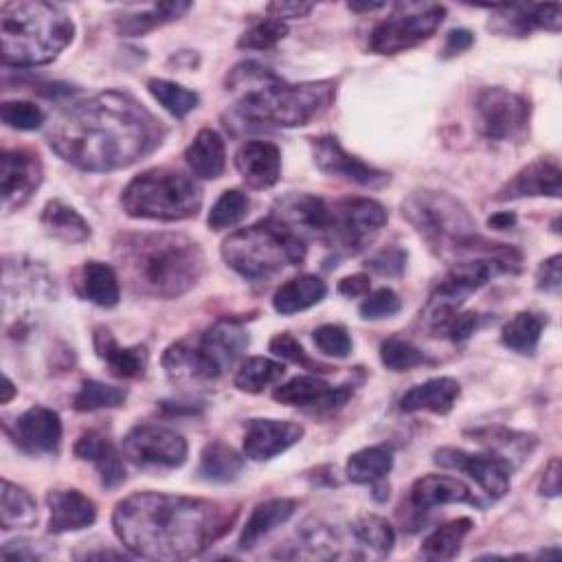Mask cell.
<instances>
[{
    "label": "cell",
    "mask_w": 562,
    "mask_h": 562,
    "mask_svg": "<svg viewBox=\"0 0 562 562\" xmlns=\"http://www.w3.org/2000/svg\"><path fill=\"white\" fill-rule=\"evenodd\" d=\"M167 130L136 97L105 90L70 105L48 127L50 149L83 171H114L149 156Z\"/></svg>",
    "instance_id": "1"
},
{
    "label": "cell",
    "mask_w": 562,
    "mask_h": 562,
    "mask_svg": "<svg viewBox=\"0 0 562 562\" xmlns=\"http://www.w3.org/2000/svg\"><path fill=\"white\" fill-rule=\"evenodd\" d=\"M235 516V509L209 498L136 492L114 507L112 527L134 555L189 560L222 538Z\"/></svg>",
    "instance_id": "2"
},
{
    "label": "cell",
    "mask_w": 562,
    "mask_h": 562,
    "mask_svg": "<svg viewBox=\"0 0 562 562\" xmlns=\"http://www.w3.org/2000/svg\"><path fill=\"white\" fill-rule=\"evenodd\" d=\"M114 257L127 285L151 299H178L204 272L200 244L182 233H121Z\"/></svg>",
    "instance_id": "3"
},
{
    "label": "cell",
    "mask_w": 562,
    "mask_h": 562,
    "mask_svg": "<svg viewBox=\"0 0 562 562\" xmlns=\"http://www.w3.org/2000/svg\"><path fill=\"white\" fill-rule=\"evenodd\" d=\"M226 83L231 88H244L235 114L248 125L266 127L307 125L327 112L336 97V83L329 79L285 83L255 61L233 68Z\"/></svg>",
    "instance_id": "4"
},
{
    "label": "cell",
    "mask_w": 562,
    "mask_h": 562,
    "mask_svg": "<svg viewBox=\"0 0 562 562\" xmlns=\"http://www.w3.org/2000/svg\"><path fill=\"white\" fill-rule=\"evenodd\" d=\"M402 217L426 239L441 259L492 257L507 270L520 268V252L512 246L485 239L468 209L446 191L419 189L402 202Z\"/></svg>",
    "instance_id": "5"
},
{
    "label": "cell",
    "mask_w": 562,
    "mask_h": 562,
    "mask_svg": "<svg viewBox=\"0 0 562 562\" xmlns=\"http://www.w3.org/2000/svg\"><path fill=\"white\" fill-rule=\"evenodd\" d=\"M72 35L75 24L59 4L44 0H13L0 7L4 66H44L72 42Z\"/></svg>",
    "instance_id": "6"
},
{
    "label": "cell",
    "mask_w": 562,
    "mask_h": 562,
    "mask_svg": "<svg viewBox=\"0 0 562 562\" xmlns=\"http://www.w3.org/2000/svg\"><path fill=\"white\" fill-rule=\"evenodd\" d=\"M307 244L272 217L231 233L222 244V257L237 274L261 281L305 259Z\"/></svg>",
    "instance_id": "7"
},
{
    "label": "cell",
    "mask_w": 562,
    "mask_h": 562,
    "mask_svg": "<svg viewBox=\"0 0 562 562\" xmlns=\"http://www.w3.org/2000/svg\"><path fill=\"white\" fill-rule=\"evenodd\" d=\"M121 204L130 217L178 222L198 215L202 189L184 171L154 167L127 182L121 193Z\"/></svg>",
    "instance_id": "8"
},
{
    "label": "cell",
    "mask_w": 562,
    "mask_h": 562,
    "mask_svg": "<svg viewBox=\"0 0 562 562\" xmlns=\"http://www.w3.org/2000/svg\"><path fill=\"white\" fill-rule=\"evenodd\" d=\"M384 224L386 211L380 202L371 198H345L329 204L321 239L336 255L349 257L362 252Z\"/></svg>",
    "instance_id": "9"
},
{
    "label": "cell",
    "mask_w": 562,
    "mask_h": 562,
    "mask_svg": "<svg viewBox=\"0 0 562 562\" xmlns=\"http://www.w3.org/2000/svg\"><path fill=\"white\" fill-rule=\"evenodd\" d=\"M441 4H397L395 13L378 22L369 33V48L378 55H395L428 40L443 22Z\"/></svg>",
    "instance_id": "10"
},
{
    "label": "cell",
    "mask_w": 562,
    "mask_h": 562,
    "mask_svg": "<svg viewBox=\"0 0 562 562\" xmlns=\"http://www.w3.org/2000/svg\"><path fill=\"white\" fill-rule=\"evenodd\" d=\"M529 121L525 97L505 88H483L474 99L476 130L490 140H512L520 136Z\"/></svg>",
    "instance_id": "11"
},
{
    "label": "cell",
    "mask_w": 562,
    "mask_h": 562,
    "mask_svg": "<svg viewBox=\"0 0 562 562\" xmlns=\"http://www.w3.org/2000/svg\"><path fill=\"white\" fill-rule=\"evenodd\" d=\"M187 452L184 437L167 426L138 424L123 437V454L140 468H180L187 461Z\"/></svg>",
    "instance_id": "12"
},
{
    "label": "cell",
    "mask_w": 562,
    "mask_h": 562,
    "mask_svg": "<svg viewBox=\"0 0 562 562\" xmlns=\"http://www.w3.org/2000/svg\"><path fill=\"white\" fill-rule=\"evenodd\" d=\"M496 272H509L501 261L492 257H472L452 261L450 270L437 283L426 301L424 310L461 307V303L476 290H481Z\"/></svg>",
    "instance_id": "13"
},
{
    "label": "cell",
    "mask_w": 562,
    "mask_h": 562,
    "mask_svg": "<svg viewBox=\"0 0 562 562\" xmlns=\"http://www.w3.org/2000/svg\"><path fill=\"white\" fill-rule=\"evenodd\" d=\"M432 461L441 468H450V470H459L465 472L470 479H474L492 498H503L509 492L512 485V465L494 454V452H485V454H474V452H465L461 448H452V446H443L437 448L432 454Z\"/></svg>",
    "instance_id": "14"
},
{
    "label": "cell",
    "mask_w": 562,
    "mask_h": 562,
    "mask_svg": "<svg viewBox=\"0 0 562 562\" xmlns=\"http://www.w3.org/2000/svg\"><path fill=\"white\" fill-rule=\"evenodd\" d=\"M312 145V156H314V165L318 167V171H323L325 176H334V178H342L349 180L353 184L360 187H369V189H378L384 187L389 182V173L347 154L342 149V145L334 138V136H318L310 140Z\"/></svg>",
    "instance_id": "15"
},
{
    "label": "cell",
    "mask_w": 562,
    "mask_h": 562,
    "mask_svg": "<svg viewBox=\"0 0 562 562\" xmlns=\"http://www.w3.org/2000/svg\"><path fill=\"white\" fill-rule=\"evenodd\" d=\"M0 191L4 211L24 206L42 182V162L29 149H4L0 160Z\"/></svg>",
    "instance_id": "16"
},
{
    "label": "cell",
    "mask_w": 562,
    "mask_h": 562,
    "mask_svg": "<svg viewBox=\"0 0 562 562\" xmlns=\"http://www.w3.org/2000/svg\"><path fill=\"white\" fill-rule=\"evenodd\" d=\"M351 395V384L329 386L316 375H296L285 384H279L272 393V397L285 406H299L314 413H331L345 406Z\"/></svg>",
    "instance_id": "17"
},
{
    "label": "cell",
    "mask_w": 562,
    "mask_h": 562,
    "mask_svg": "<svg viewBox=\"0 0 562 562\" xmlns=\"http://www.w3.org/2000/svg\"><path fill=\"white\" fill-rule=\"evenodd\" d=\"M13 443L26 454H57L61 443V419L53 408L33 406L7 428Z\"/></svg>",
    "instance_id": "18"
},
{
    "label": "cell",
    "mask_w": 562,
    "mask_h": 562,
    "mask_svg": "<svg viewBox=\"0 0 562 562\" xmlns=\"http://www.w3.org/2000/svg\"><path fill=\"white\" fill-rule=\"evenodd\" d=\"M487 26L498 35L512 37H525L533 29H547L558 33L562 26V7L558 2L492 7V18Z\"/></svg>",
    "instance_id": "19"
},
{
    "label": "cell",
    "mask_w": 562,
    "mask_h": 562,
    "mask_svg": "<svg viewBox=\"0 0 562 562\" xmlns=\"http://www.w3.org/2000/svg\"><path fill=\"white\" fill-rule=\"evenodd\" d=\"M303 426L288 419H250L244 432V454L252 461H268L299 443Z\"/></svg>",
    "instance_id": "20"
},
{
    "label": "cell",
    "mask_w": 562,
    "mask_h": 562,
    "mask_svg": "<svg viewBox=\"0 0 562 562\" xmlns=\"http://www.w3.org/2000/svg\"><path fill=\"white\" fill-rule=\"evenodd\" d=\"M327 211L329 204L323 198L310 193H288L274 202L270 217L307 239L310 235L321 237L327 222Z\"/></svg>",
    "instance_id": "21"
},
{
    "label": "cell",
    "mask_w": 562,
    "mask_h": 562,
    "mask_svg": "<svg viewBox=\"0 0 562 562\" xmlns=\"http://www.w3.org/2000/svg\"><path fill=\"white\" fill-rule=\"evenodd\" d=\"M560 182H562V171H560L558 160L536 158L533 162L525 165L512 180H507L494 198L498 202L533 198V195L560 198V191H562Z\"/></svg>",
    "instance_id": "22"
},
{
    "label": "cell",
    "mask_w": 562,
    "mask_h": 562,
    "mask_svg": "<svg viewBox=\"0 0 562 562\" xmlns=\"http://www.w3.org/2000/svg\"><path fill=\"white\" fill-rule=\"evenodd\" d=\"M235 167L252 189H270L281 178V151L270 140H246L235 154Z\"/></svg>",
    "instance_id": "23"
},
{
    "label": "cell",
    "mask_w": 562,
    "mask_h": 562,
    "mask_svg": "<svg viewBox=\"0 0 562 562\" xmlns=\"http://www.w3.org/2000/svg\"><path fill=\"white\" fill-rule=\"evenodd\" d=\"M48 505V533H66L90 527L97 520V505L79 490H50Z\"/></svg>",
    "instance_id": "24"
},
{
    "label": "cell",
    "mask_w": 562,
    "mask_h": 562,
    "mask_svg": "<svg viewBox=\"0 0 562 562\" xmlns=\"http://www.w3.org/2000/svg\"><path fill=\"white\" fill-rule=\"evenodd\" d=\"M450 503H465L474 507H483L479 496L459 479L446 474H424L411 487V505L419 512L450 505Z\"/></svg>",
    "instance_id": "25"
},
{
    "label": "cell",
    "mask_w": 562,
    "mask_h": 562,
    "mask_svg": "<svg viewBox=\"0 0 562 562\" xmlns=\"http://www.w3.org/2000/svg\"><path fill=\"white\" fill-rule=\"evenodd\" d=\"M72 452L77 459L90 461L97 468L103 487L112 490L125 481L123 459H121L119 450L112 446V441L108 437H103L101 432H97V430L81 432L72 446Z\"/></svg>",
    "instance_id": "26"
},
{
    "label": "cell",
    "mask_w": 562,
    "mask_h": 562,
    "mask_svg": "<svg viewBox=\"0 0 562 562\" xmlns=\"http://www.w3.org/2000/svg\"><path fill=\"white\" fill-rule=\"evenodd\" d=\"M248 331L237 321H217L200 338V349L224 373L231 369L248 347Z\"/></svg>",
    "instance_id": "27"
},
{
    "label": "cell",
    "mask_w": 562,
    "mask_h": 562,
    "mask_svg": "<svg viewBox=\"0 0 562 562\" xmlns=\"http://www.w3.org/2000/svg\"><path fill=\"white\" fill-rule=\"evenodd\" d=\"M459 393H461V386L454 378H448V375L430 378L422 384L411 386L400 397V411L402 413L430 411L435 415H446L452 411Z\"/></svg>",
    "instance_id": "28"
},
{
    "label": "cell",
    "mask_w": 562,
    "mask_h": 562,
    "mask_svg": "<svg viewBox=\"0 0 562 562\" xmlns=\"http://www.w3.org/2000/svg\"><path fill=\"white\" fill-rule=\"evenodd\" d=\"M162 369L173 382H200L220 378V369L209 360L200 345L173 342L162 353Z\"/></svg>",
    "instance_id": "29"
},
{
    "label": "cell",
    "mask_w": 562,
    "mask_h": 562,
    "mask_svg": "<svg viewBox=\"0 0 562 562\" xmlns=\"http://www.w3.org/2000/svg\"><path fill=\"white\" fill-rule=\"evenodd\" d=\"M94 351L108 364L110 373L116 378H143L147 369V349L145 345L121 347L110 329H94Z\"/></svg>",
    "instance_id": "30"
},
{
    "label": "cell",
    "mask_w": 562,
    "mask_h": 562,
    "mask_svg": "<svg viewBox=\"0 0 562 562\" xmlns=\"http://www.w3.org/2000/svg\"><path fill=\"white\" fill-rule=\"evenodd\" d=\"M184 160L198 178L202 180L220 178L226 167V149H224L222 136L211 127H202L184 149Z\"/></svg>",
    "instance_id": "31"
},
{
    "label": "cell",
    "mask_w": 562,
    "mask_h": 562,
    "mask_svg": "<svg viewBox=\"0 0 562 562\" xmlns=\"http://www.w3.org/2000/svg\"><path fill=\"white\" fill-rule=\"evenodd\" d=\"M294 509H296L294 498H270V501H263V503L255 505L246 525L241 527L237 547L241 551L252 549L263 536H268L270 531L281 527L294 514Z\"/></svg>",
    "instance_id": "32"
},
{
    "label": "cell",
    "mask_w": 562,
    "mask_h": 562,
    "mask_svg": "<svg viewBox=\"0 0 562 562\" xmlns=\"http://www.w3.org/2000/svg\"><path fill=\"white\" fill-rule=\"evenodd\" d=\"M77 292L99 307H114L121 299L119 277L108 263L86 261L77 272Z\"/></svg>",
    "instance_id": "33"
},
{
    "label": "cell",
    "mask_w": 562,
    "mask_h": 562,
    "mask_svg": "<svg viewBox=\"0 0 562 562\" xmlns=\"http://www.w3.org/2000/svg\"><path fill=\"white\" fill-rule=\"evenodd\" d=\"M327 292V285L316 274H299L290 281H285L281 288H277L272 296V307L279 314H296L303 312L316 303L323 301Z\"/></svg>",
    "instance_id": "34"
},
{
    "label": "cell",
    "mask_w": 562,
    "mask_h": 562,
    "mask_svg": "<svg viewBox=\"0 0 562 562\" xmlns=\"http://www.w3.org/2000/svg\"><path fill=\"white\" fill-rule=\"evenodd\" d=\"M191 9V2H160V4H151L149 9H140L136 13H123L116 18L114 26L121 35L127 37H136V35H145L162 24H169L173 20H178L180 15H184Z\"/></svg>",
    "instance_id": "35"
},
{
    "label": "cell",
    "mask_w": 562,
    "mask_h": 562,
    "mask_svg": "<svg viewBox=\"0 0 562 562\" xmlns=\"http://www.w3.org/2000/svg\"><path fill=\"white\" fill-rule=\"evenodd\" d=\"M472 437L487 446L490 452L503 457L512 468H516L520 461H525L531 450L536 448V437L533 435H527V432H516V430H509V428H481V430H474Z\"/></svg>",
    "instance_id": "36"
},
{
    "label": "cell",
    "mask_w": 562,
    "mask_h": 562,
    "mask_svg": "<svg viewBox=\"0 0 562 562\" xmlns=\"http://www.w3.org/2000/svg\"><path fill=\"white\" fill-rule=\"evenodd\" d=\"M40 222L44 226V231L61 241L68 244H77L90 237V226L88 222L68 204H64L61 200H50L46 202V206L42 209Z\"/></svg>",
    "instance_id": "37"
},
{
    "label": "cell",
    "mask_w": 562,
    "mask_h": 562,
    "mask_svg": "<svg viewBox=\"0 0 562 562\" xmlns=\"http://www.w3.org/2000/svg\"><path fill=\"white\" fill-rule=\"evenodd\" d=\"M37 522V503L20 485L2 481L0 492V525L2 529H29Z\"/></svg>",
    "instance_id": "38"
},
{
    "label": "cell",
    "mask_w": 562,
    "mask_h": 562,
    "mask_svg": "<svg viewBox=\"0 0 562 562\" xmlns=\"http://www.w3.org/2000/svg\"><path fill=\"white\" fill-rule=\"evenodd\" d=\"M244 470V457L226 446L224 441H211L204 446L200 454L198 474L211 483H228L235 481L237 474Z\"/></svg>",
    "instance_id": "39"
},
{
    "label": "cell",
    "mask_w": 562,
    "mask_h": 562,
    "mask_svg": "<svg viewBox=\"0 0 562 562\" xmlns=\"http://www.w3.org/2000/svg\"><path fill=\"white\" fill-rule=\"evenodd\" d=\"M391 468H393L391 450L386 446H369L349 457L345 474L351 483L373 485L378 481H384Z\"/></svg>",
    "instance_id": "40"
},
{
    "label": "cell",
    "mask_w": 562,
    "mask_h": 562,
    "mask_svg": "<svg viewBox=\"0 0 562 562\" xmlns=\"http://www.w3.org/2000/svg\"><path fill=\"white\" fill-rule=\"evenodd\" d=\"M351 536L353 540L367 549V553H373L375 558L386 555L395 544V531L391 522L375 514H364L351 522Z\"/></svg>",
    "instance_id": "41"
},
{
    "label": "cell",
    "mask_w": 562,
    "mask_h": 562,
    "mask_svg": "<svg viewBox=\"0 0 562 562\" xmlns=\"http://www.w3.org/2000/svg\"><path fill=\"white\" fill-rule=\"evenodd\" d=\"M470 518H454L441 527H437L422 544V555L428 560H452L459 553L463 538L472 529Z\"/></svg>",
    "instance_id": "42"
},
{
    "label": "cell",
    "mask_w": 562,
    "mask_h": 562,
    "mask_svg": "<svg viewBox=\"0 0 562 562\" xmlns=\"http://www.w3.org/2000/svg\"><path fill=\"white\" fill-rule=\"evenodd\" d=\"M542 318L533 312H518L514 314L505 325H503V331H501V340L505 347L518 351V353H525V356H531L538 347V340H540V334H542Z\"/></svg>",
    "instance_id": "43"
},
{
    "label": "cell",
    "mask_w": 562,
    "mask_h": 562,
    "mask_svg": "<svg viewBox=\"0 0 562 562\" xmlns=\"http://www.w3.org/2000/svg\"><path fill=\"white\" fill-rule=\"evenodd\" d=\"M285 369L281 362L263 358V356H252L241 362V367L235 373V386L246 393H261L266 386L279 382L283 378Z\"/></svg>",
    "instance_id": "44"
},
{
    "label": "cell",
    "mask_w": 562,
    "mask_h": 562,
    "mask_svg": "<svg viewBox=\"0 0 562 562\" xmlns=\"http://www.w3.org/2000/svg\"><path fill=\"white\" fill-rule=\"evenodd\" d=\"M147 90L176 119L187 116L200 103L198 92H193V90H189V88H184V86H180L176 81H169V79L154 77V79L147 81Z\"/></svg>",
    "instance_id": "45"
},
{
    "label": "cell",
    "mask_w": 562,
    "mask_h": 562,
    "mask_svg": "<svg viewBox=\"0 0 562 562\" xmlns=\"http://www.w3.org/2000/svg\"><path fill=\"white\" fill-rule=\"evenodd\" d=\"M125 395L127 393L121 386H112L99 380H83L79 391L72 397V408L79 413H88L97 408H114L123 404Z\"/></svg>",
    "instance_id": "46"
},
{
    "label": "cell",
    "mask_w": 562,
    "mask_h": 562,
    "mask_svg": "<svg viewBox=\"0 0 562 562\" xmlns=\"http://www.w3.org/2000/svg\"><path fill=\"white\" fill-rule=\"evenodd\" d=\"M248 195L239 189H228L224 191L215 204L211 206L209 211V217H206V224L213 228V231H224V228H231L235 226L237 222L244 220V215L248 213Z\"/></svg>",
    "instance_id": "47"
},
{
    "label": "cell",
    "mask_w": 562,
    "mask_h": 562,
    "mask_svg": "<svg viewBox=\"0 0 562 562\" xmlns=\"http://www.w3.org/2000/svg\"><path fill=\"white\" fill-rule=\"evenodd\" d=\"M380 360L389 371H408L413 367L428 362L419 347L397 336H391L380 345Z\"/></svg>",
    "instance_id": "48"
},
{
    "label": "cell",
    "mask_w": 562,
    "mask_h": 562,
    "mask_svg": "<svg viewBox=\"0 0 562 562\" xmlns=\"http://www.w3.org/2000/svg\"><path fill=\"white\" fill-rule=\"evenodd\" d=\"M285 35H288V26L281 20L266 18L255 22L250 29H246L237 40V46L246 50H268L277 42H281Z\"/></svg>",
    "instance_id": "49"
},
{
    "label": "cell",
    "mask_w": 562,
    "mask_h": 562,
    "mask_svg": "<svg viewBox=\"0 0 562 562\" xmlns=\"http://www.w3.org/2000/svg\"><path fill=\"white\" fill-rule=\"evenodd\" d=\"M0 116H2L4 125L13 127V130H22V132L40 130L46 121L44 110L31 101H4L0 105Z\"/></svg>",
    "instance_id": "50"
},
{
    "label": "cell",
    "mask_w": 562,
    "mask_h": 562,
    "mask_svg": "<svg viewBox=\"0 0 562 562\" xmlns=\"http://www.w3.org/2000/svg\"><path fill=\"white\" fill-rule=\"evenodd\" d=\"M270 351H272L277 358H283V360L294 362V364H299V367H303V369H310V371H321V373L331 371L327 364H321V362L312 360V358L305 353V349L301 347V342H299L292 334H288V331L272 336V340H270Z\"/></svg>",
    "instance_id": "51"
},
{
    "label": "cell",
    "mask_w": 562,
    "mask_h": 562,
    "mask_svg": "<svg viewBox=\"0 0 562 562\" xmlns=\"http://www.w3.org/2000/svg\"><path fill=\"white\" fill-rule=\"evenodd\" d=\"M402 310V299L391 288H378L367 294L360 303V316L367 321H380L397 314Z\"/></svg>",
    "instance_id": "52"
},
{
    "label": "cell",
    "mask_w": 562,
    "mask_h": 562,
    "mask_svg": "<svg viewBox=\"0 0 562 562\" xmlns=\"http://www.w3.org/2000/svg\"><path fill=\"white\" fill-rule=\"evenodd\" d=\"M314 345L334 358H347L351 351V338L342 325H321L314 329Z\"/></svg>",
    "instance_id": "53"
},
{
    "label": "cell",
    "mask_w": 562,
    "mask_h": 562,
    "mask_svg": "<svg viewBox=\"0 0 562 562\" xmlns=\"http://www.w3.org/2000/svg\"><path fill=\"white\" fill-rule=\"evenodd\" d=\"M367 268L384 277H400L406 268V250L400 246L382 248L373 257H369Z\"/></svg>",
    "instance_id": "54"
},
{
    "label": "cell",
    "mask_w": 562,
    "mask_h": 562,
    "mask_svg": "<svg viewBox=\"0 0 562 562\" xmlns=\"http://www.w3.org/2000/svg\"><path fill=\"white\" fill-rule=\"evenodd\" d=\"M562 283V257L553 255L544 259L536 270V288L544 292H558Z\"/></svg>",
    "instance_id": "55"
},
{
    "label": "cell",
    "mask_w": 562,
    "mask_h": 562,
    "mask_svg": "<svg viewBox=\"0 0 562 562\" xmlns=\"http://www.w3.org/2000/svg\"><path fill=\"white\" fill-rule=\"evenodd\" d=\"M472 44H474L472 31H468V29H452V31L446 35V44H443L441 57H443V59H450V57H454V55L468 50Z\"/></svg>",
    "instance_id": "56"
},
{
    "label": "cell",
    "mask_w": 562,
    "mask_h": 562,
    "mask_svg": "<svg viewBox=\"0 0 562 562\" xmlns=\"http://www.w3.org/2000/svg\"><path fill=\"white\" fill-rule=\"evenodd\" d=\"M314 9L312 2H270L266 7L268 15L274 20H288V18H305Z\"/></svg>",
    "instance_id": "57"
},
{
    "label": "cell",
    "mask_w": 562,
    "mask_h": 562,
    "mask_svg": "<svg viewBox=\"0 0 562 562\" xmlns=\"http://www.w3.org/2000/svg\"><path fill=\"white\" fill-rule=\"evenodd\" d=\"M0 555L4 560L13 558V560H40L44 558L37 549H35V542L31 540H13V542H7L0 551Z\"/></svg>",
    "instance_id": "58"
},
{
    "label": "cell",
    "mask_w": 562,
    "mask_h": 562,
    "mask_svg": "<svg viewBox=\"0 0 562 562\" xmlns=\"http://www.w3.org/2000/svg\"><path fill=\"white\" fill-rule=\"evenodd\" d=\"M371 290V281L367 274L358 272V274H349L345 279L338 281V292L342 296H349V299H356V296H367Z\"/></svg>",
    "instance_id": "59"
},
{
    "label": "cell",
    "mask_w": 562,
    "mask_h": 562,
    "mask_svg": "<svg viewBox=\"0 0 562 562\" xmlns=\"http://www.w3.org/2000/svg\"><path fill=\"white\" fill-rule=\"evenodd\" d=\"M538 490H540L542 496H558L560 494V459L558 457H553L547 463Z\"/></svg>",
    "instance_id": "60"
},
{
    "label": "cell",
    "mask_w": 562,
    "mask_h": 562,
    "mask_svg": "<svg viewBox=\"0 0 562 562\" xmlns=\"http://www.w3.org/2000/svg\"><path fill=\"white\" fill-rule=\"evenodd\" d=\"M516 224V215L509 213V211H503V213H494L490 220H487V226L490 228H496V231H505L509 226Z\"/></svg>",
    "instance_id": "61"
},
{
    "label": "cell",
    "mask_w": 562,
    "mask_h": 562,
    "mask_svg": "<svg viewBox=\"0 0 562 562\" xmlns=\"http://www.w3.org/2000/svg\"><path fill=\"white\" fill-rule=\"evenodd\" d=\"M351 11H378L382 7H386L384 2H349L347 4Z\"/></svg>",
    "instance_id": "62"
},
{
    "label": "cell",
    "mask_w": 562,
    "mask_h": 562,
    "mask_svg": "<svg viewBox=\"0 0 562 562\" xmlns=\"http://www.w3.org/2000/svg\"><path fill=\"white\" fill-rule=\"evenodd\" d=\"M15 389H13V382L9 378H4V395H2V404H7L11 397H13Z\"/></svg>",
    "instance_id": "63"
}]
</instances>
